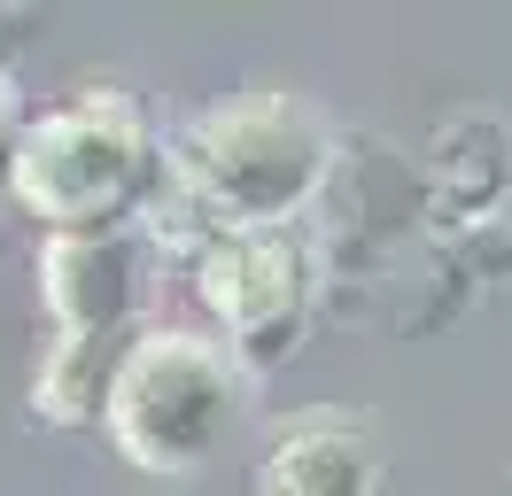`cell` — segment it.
Masks as SVG:
<instances>
[{
    "label": "cell",
    "instance_id": "4",
    "mask_svg": "<svg viewBox=\"0 0 512 496\" xmlns=\"http://www.w3.org/2000/svg\"><path fill=\"white\" fill-rule=\"evenodd\" d=\"M311 248L295 233H218L202 248V303L225 326V357L241 372H272L311 326Z\"/></svg>",
    "mask_w": 512,
    "mask_h": 496
},
{
    "label": "cell",
    "instance_id": "2",
    "mask_svg": "<svg viewBox=\"0 0 512 496\" xmlns=\"http://www.w3.org/2000/svg\"><path fill=\"white\" fill-rule=\"evenodd\" d=\"M241 380L249 372L225 357V341L156 326L117 349L101 419L140 473H202L241 419Z\"/></svg>",
    "mask_w": 512,
    "mask_h": 496
},
{
    "label": "cell",
    "instance_id": "5",
    "mask_svg": "<svg viewBox=\"0 0 512 496\" xmlns=\"http://www.w3.org/2000/svg\"><path fill=\"white\" fill-rule=\"evenodd\" d=\"M140 287H148V248L117 225L47 241V303H55V326L70 341L125 334V318L140 310Z\"/></svg>",
    "mask_w": 512,
    "mask_h": 496
},
{
    "label": "cell",
    "instance_id": "7",
    "mask_svg": "<svg viewBox=\"0 0 512 496\" xmlns=\"http://www.w3.org/2000/svg\"><path fill=\"white\" fill-rule=\"evenodd\" d=\"M512 194V132L505 117H489V109H458V117L435 132V148H427V202L458 225H481V217H497Z\"/></svg>",
    "mask_w": 512,
    "mask_h": 496
},
{
    "label": "cell",
    "instance_id": "1",
    "mask_svg": "<svg viewBox=\"0 0 512 496\" xmlns=\"http://www.w3.org/2000/svg\"><path fill=\"white\" fill-rule=\"evenodd\" d=\"M334 179V124L303 93H225L179 132V186L218 233H288Z\"/></svg>",
    "mask_w": 512,
    "mask_h": 496
},
{
    "label": "cell",
    "instance_id": "3",
    "mask_svg": "<svg viewBox=\"0 0 512 496\" xmlns=\"http://www.w3.org/2000/svg\"><path fill=\"white\" fill-rule=\"evenodd\" d=\"M148 163L156 148L125 93H78L70 109H47L39 124L16 132L8 186L55 233H109L148 194Z\"/></svg>",
    "mask_w": 512,
    "mask_h": 496
},
{
    "label": "cell",
    "instance_id": "8",
    "mask_svg": "<svg viewBox=\"0 0 512 496\" xmlns=\"http://www.w3.org/2000/svg\"><path fill=\"white\" fill-rule=\"evenodd\" d=\"M8 117H16V93H8V78H0V148H8Z\"/></svg>",
    "mask_w": 512,
    "mask_h": 496
},
{
    "label": "cell",
    "instance_id": "6",
    "mask_svg": "<svg viewBox=\"0 0 512 496\" xmlns=\"http://www.w3.org/2000/svg\"><path fill=\"white\" fill-rule=\"evenodd\" d=\"M381 450L357 411H295L256 458V496H373Z\"/></svg>",
    "mask_w": 512,
    "mask_h": 496
}]
</instances>
